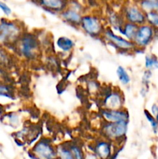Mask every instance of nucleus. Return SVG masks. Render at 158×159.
Wrapping results in <instances>:
<instances>
[{
    "label": "nucleus",
    "instance_id": "f257e3e1",
    "mask_svg": "<svg viewBox=\"0 0 158 159\" xmlns=\"http://www.w3.org/2000/svg\"><path fill=\"white\" fill-rule=\"evenodd\" d=\"M122 18L125 22L133 23L138 26L147 23L145 12L136 3H128L122 6Z\"/></svg>",
    "mask_w": 158,
    "mask_h": 159
},
{
    "label": "nucleus",
    "instance_id": "f03ea898",
    "mask_svg": "<svg viewBox=\"0 0 158 159\" xmlns=\"http://www.w3.org/2000/svg\"><path fill=\"white\" fill-rule=\"evenodd\" d=\"M21 37V28L13 21L0 20V41L13 42Z\"/></svg>",
    "mask_w": 158,
    "mask_h": 159
},
{
    "label": "nucleus",
    "instance_id": "7ed1b4c3",
    "mask_svg": "<svg viewBox=\"0 0 158 159\" xmlns=\"http://www.w3.org/2000/svg\"><path fill=\"white\" fill-rule=\"evenodd\" d=\"M32 153L37 159H57V149L48 138H42L36 143Z\"/></svg>",
    "mask_w": 158,
    "mask_h": 159
},
{
    "label": "nucleus",
    "instance_id": "20e7f679",
    "mask_svg": "<svg viewBox=\"0 0 158 159\" xmlns=\"http://www.w3.org/2000/svg\"><path fill=\"white\" fill-rule=\"evenodd\" d=\"M129 122L108 123L102 127L104 136L110 141H119L125 138L128 130Z\"/></svg>",
    "mask_w": 158,
    "mask_h": 159
},
{
    "label": "nucleus",
    "instance_id": "39448f33",
    "mask_svg": "<svg viewBox=\"0 0 158 159\" xmlns=\"http://www.w3.org/2000/svg\"><path fill=\"white\" fill-rule=\"evenodd\" d=\"M19 51L23 57L33 59L37 57L39 51V43L32 34H26L20 38Z\"/></svg>",
    "mask_w": 158,
    "mask_h": 159
},
{
    "label": "nucleus",
    "instance_id": "423d86ee",
    "mask_svg": "<svg viewBox=\"0 0 158 159\" xmlns=\"http://www.w3.org/2000/svg\"><path fill=\"white\" fill-rule=\"evenodd\" d=\"M80 26L86 34L91 37H99L103 35L104 26L100 19L94 15H85L81 18Z\"/></svg>",
    "mask_w": 158,
    "mask_h": 159
},
{
    "label": "nucleus",
    "instance_id": "0eeeda50",
    "mask_svg": "<svg viewBox=\"0 0 158 159\" xmlns=\"http://www.w3.org/2000/svg\"><path fill=\"white\" fill-rule=\"evenodd\" d=\"M154 28L147 23L138 26L133 43L136 48H143L148 46L154 37Z\"/></svg>",
    "mask_w": 158,
    "mask_h": 159
},
{
    "label": "nucleus",
    "instance_id": "6e6552de",
    "mask_svg": "<svg viewBox=\"0 0 158 159\" xmlns=\"http://www.w3.org/2000/svg\"><path fill=\"white\" fill-rule=\"evenodd\" d=\"M103 36L108 43L120 51H130L136 48L133 41H130L121 36L117 35L110 28L105 30Z\"/></svg>",
    "mask_w": 158,
    "mask_h": 159
},
{
    "label": "nucleus",
    "instance_id": "1a4fd4ad",
    "mask_svg": "<svg viewBox=\"0 0 158 159\" xmlns=\"http://www.w3.org/2000/svg\"><path fill=\"white\" fill-rule=\"evenodd\" d=\"M124 99L122 93L116 90L108 92L103 98V107L106 110H122Z\"/></svg>",
    "mask_w": 158,
    "mask_h": 159
},
{
    "label": "nucleus",
    "instance_id": "9d476101",
    "mask_svg": "<svg viewBox=\"0 0 158 159\" xmlns=\"http://www.w3.org/2000/svg\"><path fill=\"white\" fill-rule=\"evenodd\" d=\"M101 113L104 120L108 123L129 122V113L124 109L116 110L102 109Z\"/></svg>",
    "mask_w": 158,
    "mask_h": 159
},
{
    "label": "nucleus",
    "instance_id": "9b49d317",
    "mask_svg": "<svg viewBox=\"0 0 158 159\" xmlns=\"http://www.w3.org/2000/svg\"><path fill=\"white\" fill-rule=\"evenodd\" d=\"M93 152L99 159H110L112 156V147L108 141L101 140L95 143Z\"/></svg>",
    "mask_w": 158,
    "mask_h": 159
},
{
    "label": "nucleus",
    "instance_id": "f8f14e48",
    "mask_svg": "<svg viewBox=\"0 0 158 159\" xmlns=\"http://www.w3.org/2000/svg\"><path fill=\"white\" fill-rule=\"evenodd\" d=\"M60 16L64 20L75 26H80L82 18L80 9H76L74 6H70L60 12Z\"/></svg>",
    "mask_w": 158,
    "mask_h": 159
},
{
    "label": "nucleus",
    "instance_id": "ddd939ff",
    "mask_svg": "<svg viewBox=\"0 0 158 159\" xmlns=\"http://www.w3.org/2000/svg\"><path fill=\"white\" fill-rule=\"evenodd\" d=\"M39 4L50 11L61 12L68 7V2L61 0H42L39 2Z\"/></svg>",
    "mask_w": 158,
    "mask_h": 159
},
{
    "label": "nucleus",
    "instance_id": "4468645a",
    "mask_svg": "<svg viewBox=\"0 0 158 159\" xmlns=\"http://www.w3.org/2000/svg\"><path fill=\"white\" fill-rule=\"evenodd\" d=\"M138 26H136V25L125 22L124 24L122 26V27L120 28L119 32L122 35H123L124 37H126L127 40H130V41H133Z\"/></svg>",
    "mask_w": 158,
    "mask_h": 159
},
{
    "label": "nucleus",
    "instance_id": "2eb2a0df",
    "mask_svg": "<svg viewBox=\"0 0 158 159\" xmlns=\"http://www.w3.org/2000/svg\"><path fill=\"white\" fill-rule=\"evenodd\" d=\"M56 43L57 48L64 52H69L74 47V42L67 37H60L57 40Z\"/></svg>",
    "mask_w": 158,
    "mask_h": 159
},
{
    "label": "nucleus",
    "instance_id": "dca6fc26",
    "mask_svg": "<svg viewBox=\"0 0 158 159\" xmlns=\"http://www.w3.org/2000/svg\"><path fill=\"white\" fill-rule=\"evenodd\" d=\"M139 6L144 12H158V0H144L139 2Z\"/></svg>",
    "mask_w": 158,
    "mask_h": 159
},
{
    "label": "nucleus",
    "instance_id": "f3484780",
    "mask_svg": "<svg viewBox=\"0 0 158 159\" xmlns=\"http://www.w3.org/2000/svg\"><path fill=\"white\" fill-rule=\"evenodd\" d=\"M56 149L57 159H74L72 152L68 146L59 145L56 148Z\"/></svg>",
    "mask_w": 158,
    "mask_h": 159
},
{
    "label": "nucleus",
    "instance_id": "a211bd4d",
    "mask_svg": "<svg viewBox=\"0 0 158 159\" xmlns=\"http://www.w3.org/2000/svg\"><path fill=\"white\" fill-rule=\"evenodd\" d=\"M118 79L122 85H126L130 82V76L126 71V70L122 66H119L116 69Z\"/></svg>",
    "mask_w": 158,
    "mask_h": 159
},
{
    "label": "nucleus",
    "instance_id": "6ab92c4d",
    "mask_svg": "<svg viewBox=\"0 0 158 159\" xmlns=\"http://www.w3.org/2000/svg\"><path fill=\"white\" fill-rule=\"evenodd\" d=\"M145 68L148 71L158 68V58L153 54H148L145 57Z\"/></svg>",
    "mask_w": 158,
    "mask_h": 159
},
{
    "label": "nucleus",
    "instance_id": "aec40b11",
    "mask_svg": "<svg viewBox=\"0 0 158 159\" xmlns=\"http://www.w3.org/2000/svg\"><path fill=\"white\" fill-rule=\"evenodd\" d=\"M146 23L152 27L158 28V12H145Z\"/></svg>",
    "mask_w": 158,
    "mask_h": 159
},
{
    "label": "nucleus",
    "instance_id": "412c9836",
    "mask_svg": "<svg viewBox=\"0 0 158 159\" xmlns=\"http://www.w3.org/2000/svg\"><path fill=\"white\" fill-rule=\"evenodd\" d=\"M68 147L71 149L74 159H85V153L83 152L82 149L81 148V147H79L77 144H73L72 143Z\"/></svg>",
    "mask_w": 158,
    "mask_h": 159
},
{
    "label": "nucleus",
    "instance_id": "4be33fe9",
    "mask_svg": "<svg viewBox=\"0 0 158 159\" xmlns=\"http://www.w3.org/2000/svg\"><path fill=\"white\" fill-rule=\"evenodd\" d=\"M144 115H145L147 120L150 123V126H151L152 129H153V132L156 134L158 130V122L156 121V120L155 119L154 116H153V115L150 113V112H149L148 110H144Z\"/></svg>",
    "mask_w": 158,
    "mask_h": 159
},
{
    "label": "nucleus",
    "instance_id": "5701e85b",
    "mask_svg": "<svg viewBox=\"0 0 158 159\" xmlns=\"http://www.w3.org/2000/svg\"><path fill=\"white\" fill-rule=\"evenodd\" d=\"M4 119L8 120L9 121V124L12 127H18L19 124H20V118L15 113H9V114H7L6 116H4Z\"/></svg>",
    "mask_w": 158,
    "mask_h": 159
},
{
    "label": "nucleus",
    "instance_id": "b1692460",
    "mask_svg": "<svg viewBox=\"0 0 158 159\" xmlns=\"http://www.w3.org/2000/svg\"><path fill=\"white\" fill-rule=\"evenodd\" d=\"M12 90L9 88V86L0 84V96L12 98Z\"/></svg>",
    "mask_w": 158,
    "mask_h": 159
},
{
    "label": "nucleus",
    "instance_id": "393cba45",
    "mask_svg": "<svg viewBox=\"0 0 158 159\" xmlns=\"http://www.w3.org/2000/svg\"><path fill=\"white\" fill-rule=\"evenodd\" d=\"M0 9H1L2 10V12L7 16H9L12 13V10H11L10 8H9L6 3L3 2H0Z\"/></svg>",
    "mask_w": 158,
    "mask_h": 159
},
{
    "label": "nucleus",
    "instance_id": "a878e982",
    "mask_svg": "<svg viewBox=\"0 0 158 159\" xmlns=\"http://www.w3.org/2000/svg\"><path fill=\"white\" fill-rule=\"evenodd\" d=\"M88 89L91 93H95L99 90V85L94 81H91L88 85Z\"/></svg>",
    "mask_w": 158,
    "mask_h": 159
},
{
    "label": "nucleus",
    "instance_id": "bb28decb",
    "mask_svg": "<svg viewBox=\"0 0 158 159\" xmlns=\"http://www.w3.org/2000/svg\"><path fill=\"white\" fill-rule=\"evenodd\" d=\"M152 115L155 117L156 121L158 122V105L157 104H153L151 107V112H150Z\"/></svg>",
    "mask_w": 158,
    "mask_h": 159
},
{
    "label": "nucleus",
    "instance_id": "cd10ccee",
    "mask_svg": "<svg viewBox=\"0 0 158 159\" xmlns=\"http://www.w3.org/2000/svg\"><path fill=\"white\" fill-rule=\"evenodd\" d=\"M85 159H99L94 152H88L86 154L85 153Z\"/></svg>",
    "mask_w": 158,
    "mask_h": 159
},
{
    "label": "nucleus",
    "instance_id": "c85d7f7f",
    "mask_svg": "<svg viewBox=\"0 0 158 159\" xmlns=\"http://www.w3.org/2000/svg\"><path fill=\"white\" fill-rule=\"evenodd\" d=\"M150 77H151V71L147 70V71L144 72L143 77V82H147V81H149V79H150Z\"/></svg>",
    "mask_w": 158,
    "mask_h": 159
}]
</instances>
